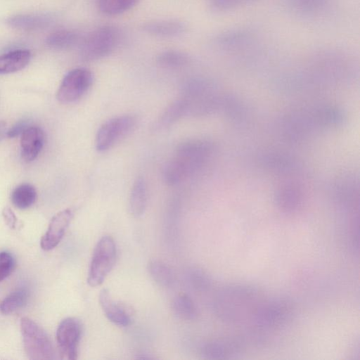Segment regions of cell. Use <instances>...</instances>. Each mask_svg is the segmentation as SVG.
I'll list each match as a JSON object with an SVG mask.
<instances>
[{
  "label": "cell",
  "mask_w": 360,
  "mask_h": 360,
  "mask_svg": "<svg viewBox=\"0 0 360 360\" xmlns=\"http://www.w3.org/2000/svg\"><path fill=\"white\" fill-rule=\"evenodd\" d=\"M262 298L261 290L253 285L232 283L218 292L212 306L219 318L228 323H251Z\"/></svg>",
  "instance_id": "6da1fadb"
},
{
  "label": "cell",
  "mask_w": 360,
  "mask_h": 360,
  "mask_svg": "<svg viewBox=\"0 0 360 360\" xmlns=\"http://www.w3.org/2000/svg\"><path fill=\"white\" fill-rule=\"evenodd\" d=\"M214 146L205 139H188L180 143L173 157L162 171V179L167 186H176L201 171L212 158Z\"/></svg>",
  "instance_id": "7a4b0ae2"
},
{
  "label": "cell",
  "mask_w": 360,
  "mask_h": 360,
  "mask_svg": "<svg viewBox=\"0 0 360 360\" xmlns=\"http://www.w3.org/2000/svg\"><path fill=\"white\" fill-rule=\"evenodd\" d=\"M181 97L188 103V115L195 116L211 114L224 103L216 84L203 77L185 80L181 86Z\"/></svg>",
  "instance_id": "3957f363"
},
{
  "label": "cell",
  "mask_w": 360,
  "mask_h": 360,
  "mask_svg": "<svg viewBox=\"0 0 360 360\" xmlns=\"http://www.w3.org/2000/svg\"><path fill=\"white\" fill-rule=\"evenodd\" d=\"M294 314L292 303L285 298L264 301L255 312L251 324L257 332L281 328L291 321Z\"/></svg>",
  "instance_id": "277c9868"
},
{
  "label": "cell",
  "mask_w": 360,
  "mask_h": 360,
  "mask_svg": "<svg viewBox=\"0 0 360 360\" xmlns=\"http://www.w3.org/2000/svg\"><path fill=\"white\" fill-rule=\"evenodd\" d=\"M121 41L120 30L111 25H105L93 30L84 40L80 56L85 61L101 59L119 46Z\"/></svg>",
  "instance_id": "5b68a950"
},
{
  "label": "cell",
  "mask_w": 360,
  "mask_h": 360,
  "mask_svg": "<svg viewBox=\"0 0 360 360\" xmlns=\"http://www.w3.org/2000/svg\"><path fill=\"white\" fill-rule=\"evenodd\" d=\"M20 330L25 352L30 359H53L54 349L51 342L44 330L33 320L24 317L20 320Z\"/></svg>",
  "instance_id": "8992f818"
},
{
  "label": "cell",
  "mask_w": 360,
  "mask_h": 360,
  "mask_svg": "<svg viewBox=\"0 0 360 360\" xmlns=\"http://www.w3.org/2000/svg\"><path fill=\"white\" fill-rule=\"evenodd\" d=\"M117 249L113 238L103 236L97 243L91 257L87 282L91 287L100 285L115 265Z\"/></svg>",
  "instance_id": "52a82bcc"
},
{
  "label": "cell",
  "mask_w": 360,
  "mask_h": 360,
  "mask_svg": "<svg viewBox=\"0 0 360 360\" xmlns=\"http://www.w3.org/2000/svg\"><path fill=\"white\" fill-rule=\"evenodd\" d=\"M133 115H122L105 121L98 129L95 137V146L98 151L105 152L129 135L136 125Z\"/></svg>",
  "instance_id": "ba28073f"
},
{
  "label": "cell",
  "mask_w": 360,
  "mask_h": 360,
  "mask_svg": "<svg viewBox=\"0 0 360 360\" xmlns=\"http://www.w3.org/2000/svg\"><path fill=\"white\" fill-rule=\"evenodd\" d=\"M93 84L92 72L84 68H75L63 77L57 91V99L62 103H71L82 98Z\"/></svg>",
  "instance_id": "9c48e42d"
},
{
  "label": "cell",
  "mask_w": 360,
  "mask_h": 360,
  "mask_svg": "<svg viewBox=\"0 0 360 360\" xmlns=\"http://www.w3.org/2000/svg\"><path fill=\"white\" fill-rule=\"evenodd\" d=\"M81 335L82 325L76 318L68 317L60 323L56 330V340L62 359H77Z\"/></svg>",
  "instance_id": "30bf717a"
},
{
  "label": "cell",
  "mask_w": 360,
  "mask_h": 360,
  "mask_svg": "<svg viewBox=\"0 0 360 360\" xmlns=\"http://www.w3.org/2000/svg\"><path fill=\"white\" fill-rule=\"evenodd\" d=\"M248 339L228 338L212 340L201 348V355L206 359H224L242 353Z\"/></svg>",
  "instance_id": "8fae6325"
},
{
  "label": "cell",
  "mask_w": 360,
  "mask_h": 360,
  "mask_svg": "<svg viewBox=\"0 0 360 360\" xmlns=\"http://www.w3.org/2000/svg\"><path fill=\"white\" fill-rule=\"evenodd\" d=\"M72 217V211L70 209L62 210L53 217L46 232L41 239L40 245L43 250H50L58 245Z\"/></svg>",
  "instance_id": "7c38bea8"
},
{
  "label": "cell",
  "mask_w": 360,
  "mask_h": 360,
  "mask_svg": "<svg viewBox=\"0 0 360 360\" xmlns=\"http://www.w3.org/2000/svg\"><path fill=\"white\" fill-rule=\"evenodd\" d=\"M98 301L105 316L114 324L125 327L131 323V317L127 309L113 300L107 289L100 292Z\"/></svg>",
  "instance_id": "4fadbf2b"
},
{
  "label": "cell",
  "mask_w": 360,
  "mask_h": 360,
  "mask_svg": "<svg viewBox=\"0 0 360 360\" xmlns=\"http://www.w3.org/2000/svg\"><path fill=\"white\" fill-rule=\"evenodd\" d=\"M44 143V134L38 127H28L20 138L21 155L27 162L36 159L41 152Z\"/></svg>",
  "instance_id": "5bb4252c"
},
{
  "label": "cell",
  "mask_w": 360,
  "mask_h": 360,
  "mask_svg": "<svg viewBox=\"0 0 360 360\" xmlns=\"http://www.w3.org/2000/svg\"><path fill=\"white\" fill-rule=\"evenodd\" d=\"M148 200L147 184L145 179L137 177L133 183L129 198V210L130 214L139 218L144 214Z\"/></svg>",
  "instance_id": "9a60e30c"
},
{
  "label": "cell",
  "mask_w": 360,
  "mask_h": 360,
  "mask_svg": "<svg viewBox=\"0 0 360 360\" xmlns=\"http://www.w3.org/2000/svg\"><path fill=\"white\" fill-rule=\"evenodd\" d=\"M31 53L27 49H17L0 56V74H8L23 69L29 63Z\"/></svg>",
  "instance_id": "2e32d148"
},
{
  "label": "cell",
  "mask_w": 360,
  "mask_h": 360,
  "mask_svg": "<svg viewBox=\"0 0 360 360\" xmlns=\"http://www.w3.org/2000/svg\"><path fill=\"white\" fill-rule=\"evenodd\" d=\"M302 196L300 191L292 186H285L281 188L276 195V202L278 207L284 212L297 211L302 205Z\"/></svg>",
  "instance_id": "e0dca14e"
},
{
  "label": "cell",
  "mask_w": 360,
  "mask_h": 360,
  "mask_svg": "<svg viewBox=\"0 0 360 360\" xmlns=\"http://www.w3.org/2000/svg\"><path fill=\"white\" fill-rule=\"evenodd\" d=\"M186 27L177 20H159L146 23L143 30L150 34L162 37H176L184 32Z\"/></svg>",
  "instance_id": "ac0fdd59"
},
{
  "label": "cell",
  "mask_w": 360,
  "mask_h": 360,
  "mask_svg": "<svg viewBox=\"0 0 360 360\" xmlns=\"http://www.w3.org/2000/svg\"><path fill=\"white\" fill-rule=\"evenodd\" d=\"M330 0H288V8L300 16H313L324 11Z\"/></svg>",
  "instance_id": "d6986e66"
},
{
  "label": "cell",
  "mask_w": 360,
  "mask_h": 360,
  "mask_svg": "<svg viewBox=\"0 0 360 360\" xmlns=\"http://www.w3.org/2000/svg\"><path fill=\"white\" fill-rule=\"evenodd\" d=\"M188 115V104L183 98L180 97L172 102L162 112L158 120V127L160 128L169 127Z\"/></svg>",
  "instance_id": "ffe728a7"
},
{
  "label": "cell",
  "mask_w": 360,
  "mask_h": 360,
  "mask_svg": "<svg viewBox=\"0 0 360 360\" xmlns=\"http://www.w3.org/2000/svg\"><path fill=\"white\" fill-rule=\"evenodd\" d=\"M250 39L251 34L245 30H231L218 34L216 43L221 48L231 49L246 44Z\"/></svg>",
  "instance_id": "44dd1931"
},
{
  "label": "cell",
  "mask_w": 360,
  "mask_h": 360,
  "mask_svg": "<svg viewBox=\"0 0 360 360\" xmlns=\"http://www.w3.org/2000/svg\"><path fill=\"white\" fill-rule=\"evenodd\" d=\"M148 271L155 283L162 287H169L174 281V276L172 269L164 262L153 259L148 264Z\"/></svg>",
  "instance_id": "7402d4cb"
},
{
  "label": "cell",
  "mask_w": 360,
  "mask_h": 360,
  "mask_svg": "<svg viewBox=\"0 0 360 360\" xmlns=\"http://www.w3.org/2000/svg\"><path fill=\"white\" fill-rule=\"evenodd\" d=\"M29 292L25 288L16 289L0 302V311L10 314L23 307L27 302Z\"/></svg>",
  "instance_id": "603a6c76"
},
{
  "label": "cell",
  "mask_w": 360,
  "mask_h": 360,
  "mask_svg": "<svg viewBox=\"0 0 360 360\" xmlns=\"http://www.w3.org/2000/svg\"><path fill=\"white\" fill-rule=\"evenodd\" d=\"M189 62L190 58L186 53L176 50L163 51L157 57L158 64L167 69L181 68L186 66Z\"/></svg>",
  "instance_id": "cb8c5ba5"
},
{
  "label": "cell",
  "mask_w": 360,
  "mask_h": 360,
  "mask_svg": "<svg viewBox=\"0 0 360 360\" xmlns=\"http://www.w3.org/2000/svg\"><path fill=\"white\" fill-rule=\"evenodd\" d=\"M172 307L174 314L183 320H192L198 315L194 302L186 294L177 295L172 301Z\"/></svg>",
  "instance_id": "d4e9b609"
},
{
  "label": "cell",
  "mask_w": 360,
  "mask_h": 360,
  "mask_svg": "<svg viewBox=\"0 0 360 360\" xmlns=\"http://www.w3.org/2000/svg\"><path fill=\"white\" fill-rule=\"evenodd\" d=\"M35 188L30 184H23L17 186L11 193L13 204L19 209H27L36 200Z\"/></svg>",
  "instance_id": "484cf974"
},
{
  "label": "cell",
  "mask_w": 360,
  "mask_h": 360,
  "mask_svg": "<svg viewBox=\"0 0 360 360\" xmlns=\"http://www.w3.org/2000/svg\"><path fill=\"white\" fill-rule=\"evenodd\" d=\"M78 41V34L71 30H61L50 34L46 38L49 46L57 49L70 48Z\"/></svg>",
  "instance_id": "4316f807"
},
{
  "label": "cell",
  "mask_w": 360,
  "mask_h": 360,
  "mask_svg": "<svg viewBox=\"0 0 360 360\" xmlns=\"http://www.w3.org/2000/svg\"><path fill=\"white\" fill-rule=\"evenodd\" d=\"M139 0H97L99 11L107 15H117L133 8Z\"/></svg>",
  "instance_id": "83f0119b"
},
{
  "label": "cell",
  "mask_w": 360,
  "mask_h": 360,
  "mask_svg": "<svg viewBox=\"0 0 360 360\" xmlns=\"http://www.w3.org/2000/svg\"><path fill=\"white\" fill-rule=\"evenodd\" d=\"M188 278L191 285L200 291L208 290L212 285L210 276L200 268L191 269L188 272Z\"/></svg>",
  "instance_id": "f1b7e54d"
},
{
  "label": "cell",
  "mask_w": 360,
  "mask_h": 360,
  "mask_svg": "<svg viewBox=\"0 0 360 360\" xmlns=\"http://www.w3.org/2000/svg\"><path fill=\"white\" fill-rule=\"evenodd\" d=\"M9 23L16 27L33 28L49 23V20L46 16L21 15L11 18Z\"/></svg>",
  "instance_id": "f546056e"
},
{
  "label": "cell",
  "mask_w": 360,
  "mask_h": 360,
  "mask_svg": "<svg viewBox=\"0 0 360 360\" xmlns=\"http://www.w3.org/2000/svg\"><path fill=\"white\" fill-rule=\"evenodd\" d=\"M256 0H209L211 8L217 12L230 11L252 4Z\"/></svg>",
  "instance_id": "4dcf8cb0"
},
{
  "label": "cell",
  "mask_w": 360,
  "mask_h": 360,
  "mask_svg": "<svg viewBox=\"0 0 360 360\" xmlns=\"http://www.w3.org/2000/svg\"><path fill=\"white\" fill-rule=\"evenodd\" d=\"M15 266V261L11 253L6 251L0 252V281L12 273Z\"/></svg>",
  "instance_id": "1f68e13d"
},
{
  "label": "cell",
  "mask_w": 360,
  "mask_h": 360,
  "mask_svg": "<svg viewBox=\"0 0 360 360\" xmlns=\"http://www.w3.org/2000/svg\"><path fill=\"white\" fill-rule=\"evenodd\" d=\"M28 127L30 126L27 121H19L7 131V136L8 137H15L21 134Z\"/></svg>",
  "instance_id": "d6a6232c"
},
{
  "label": "cell",
  "mask_w": 360,
  "mask_h": 360,
  "mask_svg": "<svg viewBox=\"0 0 360 360\" xmlns=\"http://www.w3.org/2000/svg\"><path fill=\"white\" fill-rule=\"evenodd\" d=\"M2 214L6 224L10 228L14 229L16 225L17 218L13 212L9 207H5L3 210Z\"/></svg>",
  "instance_id": "836d02e7"
},
{
  "label": "cell",
  "mask_w": 360,
  "mask_h": 360,
  "mask_svg": "<svg viewBox=\"0 0 360 360\" xmlns=\"http://www.w3.org/2000/svg\"><path fill=\"white\" fill-rule=\"evenodd\" d=\"M6 124L4 122H0V139L2 138L5 134Z\"/></svg>",
  "instance_id": "e575fe53"
}]
</instances>
